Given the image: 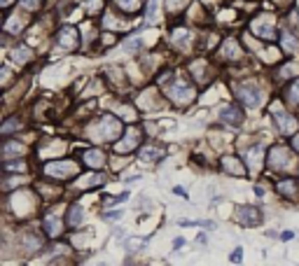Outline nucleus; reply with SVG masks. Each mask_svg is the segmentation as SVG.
I'll return each instance as SVG.
<instances>
[{
    "label": "nucleus",
    "mask_w": 299,
    "mask_h": 266,
    "mask_svg": "<svg viewBox=\"0 0 299 266\" xmlns=\"http://www.w3.org/2000/svg\"><path fill=\"white\" fill-rule=\"evenodd\" d=\"M122 131V122L117 117H103V122L98 124V131H96V138H103V140H112L119 136Z\"/></svg>",
    "instance_id": "1"
},
{
    "label": "nucleus",
    "mask_w": 299,
    "mask_h": 266,
    "mask_svg": "<svg viewBox=\"0 0 299 266\" xmlns=\"http://www.w3.org/2000/svg\"><path fill=\"white\" fill-rule=\"evenodd\" d=\"M238 96L243 100V105H248V108H257L262 103V89L253 82L241 84V87H238Z\"/></svg>",
    "instance_id": "2"
},
{
    "label": "nucleus",
    "mask_w": 299,
    "mask_h": 266,
    "mask_svg": "<svg viewBox=\"0 0 299 266\" xmlns=\"http://www.w3.org/2000/svg\"><path fill=\"white\" fill-rule=\"evenodd\" d=\"M168 98L173 100V103H180V105H185V103H189V100L194 98V89L189 87V84L185 82H178L173 84V87H168Z\"/></svg>",
    "instance_id": "3"
},
{
    "label": "nucleus",
    "mask_w": 299,
    "mask_h": 266,
    "mask_svg": "<svg viewBox=\"0 0 299 266\" xmlns=\"http://www.w3.org/2000/svg\"><path fill=\"white\" fill-rule=\"evenodd\" d=\"M47 175L56 177V180H66L68 175H75L78 173V166L72 161H56V164H47Z\"/></svg>",
    "instance_id": "4"
},
{
    "label": "nucleus",
    "mask_w": 299,
    "mask_h": 266,
    "mask_svg": "<svg viewBox=\"0 0 299 266\" xmlns=\"http://www.w3.org/2000/svg\"><path fill=\"white\" fill-rule=\"evenodd\" d=\"M138 143H140V131L136 126H131L127 133H124V138L115 145V150L117 152H131V150L138 147Z\"/></svg>",
    "instance_id": "5"
},
{
    "label": "nucleus",
    "mask_w": 299,
    "mask_h": 266,
    "mask_svg": "<svg viewBox=\"0 0 299 266\" xmlns=\"http://www.w3.org/2000/svg\"><path fill=\"white\" fill-rule=\"evenodd\" d=\"M276 126H278V131L281 133H285V136H292L294 131H297V119L294 117H290V115H285V112H276Z\"/></svg>",
    "instance_id": "6"
},
{
    "label": "nucleus",
    "mask_w": 299,
    "mask_h": 266,
    "mask_svg": "<svg viewBox=\"0 0 299 266\" xmlns=\"http://www.w3.org/2000/svg\"><path fill=\"white\" fill-rule=\"evenodd\" d=\"M56 42H59V47H63V49H75V47H78V31H75V28H61Z\"/></svg>",
    "instance_id": "7"
},
{
    "label": "nucleus",
    "mask_w": 299,
    "mask_h": 266,
    "mask_svg": "<svg viewBox=\"0 0 299 266\" xmlns=\"http://www.w3.org/2000/svg\"><path fill=\"white\" fill-rule=\"evenodd\" d=\"M222 122L229 124V126H238V124H243V112H241V108L238 105H229L222 110Z\"/></svg>",
    "instance_id": "8"
},
{
    "label": "nucleus",
    "mask_w": 299,
    "mask_h": 266,
    "mask_svg": "<svg viewBox=\"0 0 299 266\" xmlns=\"http://www.w3.org/2000/svg\"><path fill=\"white\" fill-rule=\"evenodd\" d=\"M269 161H271L273 168H288L290 166V152L285 147H273L271 154H269Z\"/></svg>",
    "instance_id": "9"
},
{
    "label": "nucleus",
    "mask_w": 299,
    "mask_h": 266,
    "mask_svg": "<svg viewBox=\"0 0 299 266\" xmlns=\"http://www.w3.org/2000/svg\"><path fill=\"white\" fill-rule=\"evenodd\" d=\"M84 164L89 168H101L106 164V154L101 150H89V152H84Z\"/></svg>",
    "instance_id": "10"
},
{
    "label": "nucleus",
    "mask_w": 299,
    "mask_h": 266,
    "mask_svg": "<svg viewBox=\"0 0 299 266\" xmlns=\"http://www.w3.org/2000/svg\"><path fill=\"white\" fill-rule=\"evenodd\" d=\"M222 54H225V59H241L243 56V51L238 49V42L236 40H225V44H222Z\"/></svg>",
    "instance_id": "11"
},
{
    "label": "nucleus",
    "mask_w": 299,
    "mask_h": 266,
    "mask_svg": "<svg viewBox=\"0 0 299 266\" xmlns=\"http://www.w3.org/2000/svg\"><path fill=\"white\" fill-rule=\"evenodd\" d=\"M260 222V210L257 208H250V205H245L243 210H241V224H245V227H253V224H257Z\"/></svg>",
    "instance_id": "12"
},
{
    "label": "nucleus",
    "mask_w": 299,
    "mask_h": 266,
    "mask_svg": "<svg viewBox=\"0 0 299 266\" xmlns=\"http://www.w3.org/2000/svg\"><path fill=\"white\" fill-rule=\"evenodd\" d=\"M171 40H173V44H178V47H187V44L192 42V33L185 31V28H178V31H173Z\"/></svg>",
    "instance_id": "13"
},
{
    "label": "nucleus",
    "mask_w": 299,
    "mask_h": 266,
    "mask_svg": "<svg viewBox=\"0 0 299 266\" xmlns=\"http://www.w3.org/2000/svg\"><path fill=\"white\" fill-rule=\"evenodd\" d=\"M262 156H264V152H262V147H253V150H248V166L253 168V171H257V168L262 166Z\"/></svg>",
    "instance_id": "14"
},
{
    "label": "nucleus",
    "mask_w": 299,
    "mask_h": 266,
    "mask_svg": "<svg viewBox=\"0 0 299 266\" xmlns=\"http://www.w3.org/2000/svg\"><path fill=\"white\" fill-rule=\"evenodd\" d=\"M278 192L285 194L288 199H294V196H297V182H294V180H281V182H278Z\"/></svg>",
    "instance_id": "15"
},
{
    "label": "nucleus",
    "mask_w": 299,
    "mask_h": 266,
    "mask_svg": "<svg viewBox=\"0 0 299 266\" xmlns=\"http://www.w3.org/2000/svg\"><path fill=\"white\" fill-rule=\"evenodd\" d=\"M222 168H225V171H229V173H234V175H243V171H245L241 164H236V159H234V156L222 159Z\"/></svg>",
    "instance_id": "16"
},
{
    "label": "nucleus",
    "mask_w": 299,
    "mask_h": 266,
    "mask_svg": "<svg viewBox=\"0 0 299 266\" xmlns=\"http://www.w3.org/2000/svg\"><path fill=\"white\" fill-rule=\"evenodd\" d=\"M164 154H166V150H161V147H145V150L140 152L143 161H157V159H161Z\"/></svg>",
    "instance_id": "17"
},
{
    "label": "nucleus",
    "mask_w": 299,
    "mask_h": 266,
    "mask_svg": "<svg viewBox=\"0 0 299 266\" xmlns=\"http://www.w3.org/2000/svg\"><path fill=\"white\" fill-rule=\"evenodd\" d=\"M253 31H255V35H260V38H264V40H273V38H276V33H273V28L269 26V23H266V26H262V23L257 21L255 26H253Z\"/></svg>",
    "instance_id": "18"
},
{
    "label": "nucleus",
    "mask_w": 299,
    "mask_h": 266,
    "mask_svg": "<svg viewBox=\"0 0 299 266\" xmlns=\"http://www.w3.org/2000/svg\"><path fill=\"white\" fill-rule=\"evenodd\" d=\"M68 224L70 227H80L82 224V208L80 205H72L70 210H68Z\"/></svg>",
    "instance_id": "19"
},
{
    "label": "nucleus",
    "mask_w": 299,
    "mask_h": 266,
    "mask_svg": "<svg viewBox=\"0 0 299 266\" xmlns=\"http://www.w3.org/2000/svg\"><path fill=\"white\" fill-rule=\"evenodd\" d=\"M281 42L285 47V51H297L299 49V40H294L290 33H281Z\"/></svg>",
    "instance_id": "20"
},
{
    "label": "nucleus",
    "mask_w": 299,
    "mask_h": 266,
    "mask_svg": "<svg viewBox=\"0 0 299 266\" xmlns=\"http://www.w3.org/2000/svg\"><path fill=\"white\" fill-rule=\"evenodd\" d=\"M159 0H150V5H147V21L150 23H155L157 19H159Z\"/></svg>",
    "instance_id": "21"
},
{
    "label": "nucleus",
    "mask_w": 299,
    "mask_h": 266,
    "mask_svg": "<svg viewBox=\"0 0 299 266\" xmlns=\"http://www.w3.org/2000/svg\"><path fill=\"white\" fill-rule=\"evenodd\" d=\"M21 152H23V145H19V143H5V147H3V154L5 156L21 154Z\"/></svg>",
    "instance_id": "22"
},
{
    "label": "nucleus",
    "mask_w": 299,
    "mask_h": 266,
    "mask_svg": "<svg viewBox=\"0 0 299 266\" xmlns=\"http://www.w3.org/2000/svg\"><path fill=\"white\" fill-rule=\"evenodd\" d=\"M115 3L122 7L124 12H136L138 10V5H140V0H115Z\"/></svg>",
    "instance_id": "23"
},
{
    "label": "nucleus",
    "mask_w": 299,
    "mask_h": 266,
    "mask_svg": "<svg viewBox=\"0 0 299 266\" xmlns=\"http://www.w3.org/2000/svg\"><path fill=\"white\" fill-rule=\"evenodd\" d=\"M47 231L52 233V236H59V233H61V222L59 220H54V217H47Z\"/></svg>",
    "instance_id": "24"
},
{
    "label": "nucleus",
    "mask_w": 299,
    "mask_h": 266,
    "mask_svg": "<svg viewBox=\"0 0 299 266\" xmlns=\"http://www.w3.org/2000/svg\"><path fill=\"white\" fill-rule=\"evenodd\" d=\"M288 98L292 100L294 105H299V79H297V82L292 84V87L288 89Z\"/></svg>",
    "instance_id": "25"
},
{
    "label": "nucleus",
    "mask_w": 299,
    "mask_h": 266,
    "mask_svg": "<svg viewBox=\"0 0 299 266\" xmlns=\"http://www.w3.org/2000/svg\"><path fill=\"white\" fill-rule=\"evenodd\" d=\"M28 59H31V51H28L26 47H19V49L14 51V61L23 63V61H28Z\"/></svg>",
    "instance_id": "26"
},
{
    "label": "nucleus",
    "mask_w": 299,
    "mask_h": 266,
    "mask_svg": "<svg viewBox=\"0 0 299 266\" xmlns=\"http://www.w3.org/2000/svg\"><path fill=\"white\" fill-rule=\"evenodd\" d=\"M19 126H21V124H19V119H7V124L3 126V133H12V131H17Z\"/></svg>",
    "instance_id": "27"
},
{
    "label": "nucleus",
    "mask_w": 299,
    "mask_h": 266,
    "mask_svg": "<svg viewBox=\"0 0 299 266\" xmlns=\"http://www.w3.org/2000/svg\"><path fill=\"white\" fill-rule=\"evenodd\" d=\"M101 5H103V0H87V10L91 12V14H96V12L101 10Z\"/></svg>",
    "instance_id": "28"
},
{
    "label": "nucleus",
    "mask_w": 299,
    "mask_h": 266,
    "mask_svg": "<svg viewBox=\"0 0 299 266\" xmlns=\"http://www.w3.org/2000/svg\"><path fill=\"white\" fill-rule=\"evenodd\" d=\"M187 5V0H166V7L168 10H178V7Z\"/></svg>",
    "instance_id": "29"
},
{
    "label": "nucleus",
    "mask_w": 299,
    "mask_h": 266,
    "mask_svg": "<svg viewBox=\"0 0 299 266\" xmlns=\"http://www.w3.org/2000/svg\"><path fill=\"white\" fill-rule=\"evenodd\" d=\"M124 47H127V51H136V49L140 47V40H138V38H133V40H129Z\"/></svg>",
    "instance_id": "30"
},
{
    "label": "nucleus",
    "mask_w": 299,
    "mask_h": 266,
    "mask_svg": "<svg viewBox=\"0 0 299 266\" xmlns=\"http://www.w3.org/2000/svg\"><path fill=\"white\" fill-rule=\"evenodd\" d=\"M21 5L26 7V10H38V7H40V0H21Z\"/></svg>",
    "instance_id": "31"
},
{
    "label": "nucleus",
    "mask_w": 299,
    "mask_h": 266,
    "mask_svg": "<svg viewBox=\"0 0 299 266\" xmlns=\"http://www.w3.org/2000/svg\"><path fill=\"white\" fill-rule=\"evenodd\" d=\"M292 145H294V150L299 152V136H294V140H292Z\"/></svg>",
    "instance_id": "32"
},
{
    "label": "nucleus",
    "mask_w": 299,
    "mask_h": 266,
    "mask_svg": "<svg viewBox=\"0 0 299 266\" xmlns=\"http://www.w3.org/2000/svg\"><path fill=\"white\" fill-rule=\"evenodd\" d=\"M7 5H10V0H3V7H7Z\"/></svg>",
    "instance_id": "33"
}]
</instances>
